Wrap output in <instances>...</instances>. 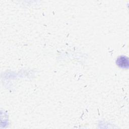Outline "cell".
Listing matches in <instances>:
<instances>
[{
    "mask_svg": "<svg viewBox=\"0 0 129 129\" xmlns=\"http://www.w3.org/2000/svg\"><path fill=\"white\" fill-rule=\"evenodd\" d=\"M116 63L118 66L121 68L128 67V58L124 56H120L117 59Z\"/></svg>",
    "mask_w": 129,
    "mask_h": 129,
    "instance_id": "6da1fadb",
    "label": "cell"
}]
</instances>
